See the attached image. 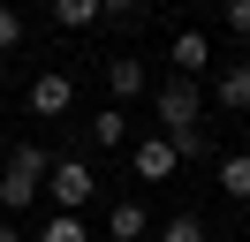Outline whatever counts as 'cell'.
<instances>
[{
  "instance_id": "cell-1",
  "label": "cell",
  "mask_w": 250,
  "mask_h": 242,
  "mask_svg": "<svg viewBox=\"0 0 250 242\" xmlns=\"http://www.w3.org/2000/svg\"><path fill=\"white\" fill-rule=\"evenodd\" d=\"M159 121H167L159 136H167L182 159H205V114H197V83H189V76L159 83Z\"/></svg>"
},
{
  "instance_id": "cell-2",
  "label": "cell",
  "mask_w": 250,
  "mask_h": 242,
  "mask_svg": "<svg viewBox=\"0 0 250 242\" xmlns=\"http://www.w3.org/2000/svg\"><path fill=\"white\" fill-rule=\"evenodd\" d=\"M46 166L53 159L38 144H16V151H8V166H0V212H8V220H23V212L46 197Z\"/></svg>"
},
{
  "instance_id": "cell-3",
  "label": "cell",
  "mask_w": 250,
  "mask_h": 242,
  "mask_svg": "<svg viewBox=\"0 0 250 242\" xmlns=\"http://www.w3.org/2000/svg\"><path fill=\"white\" fill-rule=\"evenodd\" d=\"M91 189H99V174L76 159V151L46 166V197H53V212H83V204H91Z\"/></svg>"
},
{
  "instance_id": "cell-4",
  "label": "cell",
  "mask_w": 250,
  "mask_h": 242,
  "mask_svg": "<svg viewBox=\"0 0 250 242\" xmlns=\"http://www.w3.org/2000/svg\"><path fill=\"white\" fill-rule=\"evenodd\" d=\"M68 106H76V83H68L61 68H46V76L31 83V114H38V121H61Z\"/></svg>"
},
{
  "instance_id": "cell-5",
  "label": "cell",
  "mask_w": 250,
  "mask_h": 242,
  "mask_svg": "<svg viewBox=\"0 0 250 242\" xmlns=\"http://www.w3.org/2000/svg\"><path fill=\"white\" fill-rule=\"evenodd\" d=\"M129 159H137V174H144V182H167L174 166H182V151H174L167 136H137V144H129Z\"/></svg>"
},
{
  "instance_id": "cell-6",
  "label": "cell",
  "mask_w": 250,
  "mask_h": 242,
  "mask_svg": "<svg viewBox=\"0 0 250 242\" xmlns=\"http://www.w3.org/2000/svg\"><path fill=\"white\" fill-rule=\"evenodd\" d=\"M106 91H114V106L144 99V91H152V76H144V60H137V53H114V60H106Z\"/></svg>"
},
{
  "instance_id": "cell-7",
  "label": "cell",
  "mask_w": 250,
  "mask_h": 242,
  "mask_svg": "<svg viewBox=\"0 0 250 242\" xmlns=\"http://www.w3.org/2000/svg\"><path fill=\"white\" fill-rule=\"evenodd\" d=\"M167 60H174V76H189V83H197V76L212 68V38H205V30H182V38L167 45Z\"/></svg>"
},
{
  "instance_id": "cell-8",
  "label": "cell",
  "mask_w": 250,
  "mask_h": 242,
  "mask_svg": "<svg viewBox=\"0 0 250 242\" xmlns=\"http://www.w3.org/2000/svg\"><path fill=\"white\" fill-rule=\"evenodd\" d=\"M83 136H91L99 151H122L129 144V106H99V114L83 121Z\"/></svg>"
},
{
  "instance_id": "cell-9",
  "label": "cell",
  "mask_w": 250,
  "mask_h": 242,
  "mask_svg": "<svg viewBox=\"0 0 250 242\" xmlns=\"http://www.w3.org/2000/svg\"><path fill=\"white\" fill-rule=\"evenodd\" d=\"M106 235H114V242H144V235H152V212H144L137 197H122V204L106 212Z\"/></svg>"
},
{
  "instance_id": "cell-10",
  "label": "cell",
  "mask_w": 250,
  "mask_h": 242,
  "mask_svg": "<svg viewBox=\"0 0 250 242\" xmlns=\"http://www.w3.org/2000/svg\"><path fill=\"white\" fill-rule=\"evenodd\" d=\"M212 99L228 106V114H250V60H235V68H220V83H212Z\"/></svg>"
},
{
  "instance_id": "cell-11",
  "label": "cell",
  "mask_w": 250,
  "mask_h": 242,
  "mask_svg": "<svg viewBox=\"0 0 250 242\" xmlns=\"http://www.w3.org/2000/svg\"><path fill=\"white\" fill-rule=\"evenodd\" d=\"M53 23L61 30H91V23H106V8L99 0H53Z\"/></svg>"
},
{
  "instance_id": "cell-12",
  "label": "cell",
  "mask_w": 250,
  "mask_h": 242,
  "mask_svg": "<svg viewBox=\"0 0 250 242\" xmlns=\"http://www.w3.org/2000/svg\"><path fill=\"white\" fill-rule=\"evenodd\" d=\"M220 189H228L235 204H250V151H228V159H220Z\"/></svg>"
},
{
  "instance_id": "cell-13",
  "label": "cell",
  "mask_w": 250,
  "mask_h": 242,
  "mask_svg": "<svg viewBox=\"0 0 250 242\" xmlns=\"http://www.w3.org/2000/svg\"><path fill=\"white\" fill-rule=\"evenodd\" d=\"M38 242H91V227H83V212H53Z\"/></svg>"
},
{
  "instance_id": "cell-14",
  "label": "cell",
  "mask_w": 250,
  "mask_h": 242,
  "mask_svg": "<svg viewBox=\"0 0 250 242\" xmlns=\"http://www.w3.org/2000/svg\"><path fill=\"white\" fill-rule=\"evenodd\" d=\"M159 242H205V220L197 212H174V220L159 227Z\"/></svg>"
},
{
  "instance_id": "cell-15",
  "label": "cell",
  "mask_w": 250,
  "mask_h": 242,
  "mask_svg": "<svg viewBox=\"0 0 250 242\" xmlns=\"http://www.w3.org/2000/svg\"><path fill=\"white\" fill-rule=\"evenodd\" d=\"M23 45V8H8V0H0V60L16 53Z\"/></svg>"
},
{
  "instance_id": "cell-16",
  "label": "cell",
  "mask_w": 250,
  "mask_h": 242,
  "mask_svg": "<svg viewBox=\"0 0 250 242\" xmlns=\"http://www.w3.org/2000/svg\"><path fill=\"white\" fill-rule=\"evenodd\" d=\"M99 8H106V23H137V15H144V0H99Z\"/></svg>"
},
{
  "instance_id": "cell-17",
  "label": "cell",
  "mask_w": 250,
  "mask_h": 242,
  "mask_svg": "<svg viewBox=\"0 0 250 242\" xmlns=\"http://www.w3.org/2000/svg\"><path fill=\"white\" fill-rule=\"evenodd\" d=\"M228 30H235V38L250 45V0H228Z\"/></svg>"
},
{
  "instance_id": "cell-18",
  "label": "cell",
  "mask_w": 250,
  "mask_h": 242,
  "mask_svg": "<svg viewBox=\"0 0 250 242\" xmlns=\"http://www.w3.org/2000/svg\"><path fill=\"white\" fill-rule=\"evenodd\" d=\"M0 242H23V227H16V220H0Z\"/></svg>"
},
{
  "instance_id": "cell-19",
  "label": "cell",
  "mask_w": 250,
  "mask_h": 242,
  "mask_svg": "<svg viewBox=\"0 0 250 242\" xmlns=\"http://www.w3.org/2000/svg\"><path fill=\"white\" fill-rule=\"evenodd\" d=\"M0 91H8V60H0Z\"/></svg>"
}]
</instances>
